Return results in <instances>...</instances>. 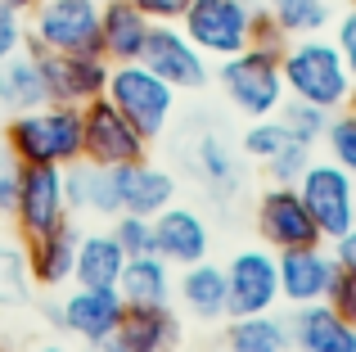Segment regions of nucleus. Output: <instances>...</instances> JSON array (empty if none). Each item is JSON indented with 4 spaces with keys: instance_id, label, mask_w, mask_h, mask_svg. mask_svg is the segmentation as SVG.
<instances>
[{
    "instance_id": "1",
    "label": "nucleus",
    "mask_w": 356,
    "mask_h": 352,
    "mask_svg": "<svg viewBox=\"0 0 356 352\" xmlns=\"http://www.w3.org/2000/svg\"><path fill=\"white\" fill-rule=\"evenodd\" d=\"M5 150L23 168H72L81 159V109L45 99L27 113H9Z\"/></svg>"
},
{
    "instance_id": "2",
    "label": "nucleus",
    "mask_w": 356,
    "mask_h": 352,
    "mask_svg": "<svg viewBox=\"0 0 356 352\" xmlns=\"http://www.w3.org/2000/svg\"><path fill=\"white\" fill-rule=\"evenodd\" d=\"M280 72H284V90L293 99H307L316 109H348V95L356 86V77L348 72L339 45L325 41L321 32L316 36H293L280 54Z\"/></svg>"
},
{
    "instance_id": "3",
    "label": "nucleus",
    "mask_w": 356,
    "mask_h": 352,
    "mask_svg": "<svg viewBox=\"0 0 356 352\" xmlns=\"http://www.w3.org/2000/svg\"><path fill=\"white\" fill-rule=\"evenodd\" d=\"M99 9H104V0H32V9H27V50L99 54Z\"/></svg>"
},
{
    "instance_id": "4",
    "label": "nucleus",
    "mask_w": 356,
    "mask_h": 352,
    "mask_svg": "<svg viewBox=\"0 0 356 352\" xmlns=\"http://www.w3.org/2000/svg\"><path fill=\"white\" fill-rule=\"evenodd\" d=\"M217 81H221V95H226L243 118H270V113H280V104L289 99L284 72H280V54L261 50V45H248V50L221 59Z\"/></svg>"
},
{
    "instance_id": "5",
    "label": "nucleus",
    "mask_w": 356,
    "mask_h": 352,
    "mask_svg": "<svg viewBox=\"0 0 356 352\" xmlns=\"http://www.w3.org/2000/svg\"><path fill=\"white\" fill-rule=\"evenodd\" d=\"M104 95L140 127V136L158 141V136L167 131V122H172V113H176V95H181V90L167 86V81L158 77V72H149L140 59H131V63H113V68H108Z\"/></svg>"
},
{
    "instance_id": "6",
    "label": "nucleus",
    "mask_w": 356,
    "mask_h": 352,
    "mask_svg": "<svg viewBox=\"0 0 356 352\" xmlns=\"http://www.w3.org/2000/svg\"><path fill=\"white\" fill-rule=\"evenodd\" d=\"M81 159L95 168H122V163L149 159V136L113 104L108 95L81 104Z\"/></svg>"
},
{
    "instance_id": "7",
    "label": "nucleus",
    "mask_w": 356,
    "mask_h": 352,
    "mask_svg": "<svg viewBox=\"0 0 356 352\" xmlns=\"http://www.w3.org/2000/svg\"><path fill=\"white\" fill-rule=\"evenodd\" d=\"M252 0H190L181 27L208 59H230V54L252 45Z\"/></svg>"
},
{
    "instance_id": "8",
    "label": "nucleus",
    "mask_w": 356,
    "mask_h": 352,
    "mask_svg": "<svg viewBox=\"0 0 356 352\" xmlns=\"http://www.w3.org/2000/svg\"><path fill=\"white\" fill-rule=\"evenodd\" d=\"M298 194H302L312 221L321 226L325 244L343 239L356 226V176H348L334 159L307 163V172L298 176Z\"/></svg>"
},
{
    "instance_id": "9",
    "label": "nucleus",
    "mask_w": 356,
    "mask_h": 352,
    "mask_svg": "<svg viewBox=\"0 0 356 352\" xmlns=\"http://www.w3.org/2000/svg\"><path fill=\"white\" fill-rule=\"evenodd\" d=\"M140 63L149 72L167 81L176 90H203L212 81V68H208V54L185 36L181 23H154L149 27V41L140 50Z\"/></svg>"
},
{
    "instance_id": "10",
    "label": "nucleus",
    "mask_w": 356,
    "mask_h": 352,
    "mask_svg": "<svg viewBox=\"0 0 356 352\" xmlns=\"http://www.w3.org/2000/svg\"><path fill=\"white\" fill-rule=\"evenodd\" d=\"M14 226L23 239L32 235H50V230L68 226L72 208H68V190H63V168H23L18 181V199H14Z\"/></svg>"
},
{
    "instance_id": "11",
    "label": "nucleus",
    "mask_w": 356,
    "mask_h": 352,
    "mask_svg": "<svg viewBox=\"0 0 356 352\" xmlns=\"http://www.w3.org/2000/svg\"><path fill=\"white\" fill-rule=\"evenodd\" d=\"M257 235L270 253H284V248H307V244H325L321 226L312 221L298 185H275L257 199Z\"/></svg>"
},
{
    "instance_id": "12",
    "label": "nucleus",
    "mask_w": 356,
    "mask_h": 352,
    "mask_svg": "<svg viewBox=\"0 0 356 352\" xmlns=\"http://www.w3.org/2000/svg\"><path fill=\"white\" fill-rule=\"evenodd\" d=\"M226 289L230 307L226 317H257V312H275L280 303V266L270 248H243L226 262Z\"/></svg>"
},
{
    "instance_id": "13",
    "label": "nucleus",
    "mask_w": 356,
    "mask_h": 352,
    "mask_svg": "<svg viewBox=\"0 0 356 352\" xmlns=\"http://www.w3.org/2000/svg\"><path fill=\"white\" fill-rule=\"evenodd\" d=\"M41 63V77H45V95L54 104H90L108 90V68L113 63L104 54H36Z\"/></svg>"
},
{
    "instance_id": "14",
    "label": "nucleus",
    "mask_w": 356,
    "mask_h": 352,
    "mask_svg": "<svg viewBox=\"0 0 356 352\" xmlns=\"http://www.w3.org/2000/svg\"><path fill=\"white\" fill-rule=\"evenodd\" d=\"M280 266V303L289 307H307V303H325L330 280L339 271V257L325 244H307V248H284L275 253Z\"/></svg>"
},
{
    "instance_id": "15",
    "label": "nucleus",
    "mask_w": 356,
    "mask_h": 352,
    "mask_svg": "<svg viewBox=\"0 0 356 352\" xmlns=\"http://www.w3.org/2000/svg\"><path fill=\"white\" fill-rule=\"evenodd\" d=\"M122 317H127V298L122 289H95V285H77L68 298L59 303V321L54 326L77 335L81 344H95L104 335H118Z\"/></svg>"
},
{
    "instance_id": "16",
    "label": "nucleus",
    "mask_w": 356,
    "mask_h": 352,
    "mask_svg": "<svg viewBox=\"0 0 356 352\" xmlns=\"http://www.w3.org/2000/svg\"><path fill=\"white\" fill-rule=\"evenodd\" d=\"M108 181H113L118 212L158 217L163 208H172V203H176V176L167 172V168H158V163H149V159L108 168Z\"/></svg>"
},
{
    "instance_id": "17",
    "label": "nucleus",
    "mask_w": 356,
    "mask_h": 352,
    "mask_svg": "<svg viewBox=\"0 0 356 352\" xmlns=\"http://www.w3.org/2000/svg\"><path fill=\"white\" fill-rule=\"evenodd\" d=\"M208 221L199 217L194 208H181V203H172V208H163L154 217V253L163 257V262L172 266H194L208 257Z\"/></svg>"
},
{
    "instance_id": "18",
    "label": "nucleus",
    "mask_w": 356,
    "mask_h": 352,
    "mask_svg": "<svg viewBox=\"0 0 356 352\" xmlns=\"http://www.w3.org/2000/svg\"><path fill=\"white\" fill-rule=\"evenodd\" d=\"M77 239L81 230L72 226H59L50 235H32L23 239V253H27V280L32 289H63L77 271Z\"/></svg>"
},
{
    "instance_id": "19",
    "label": "nucleus",
    "mask_w": 356,
    "mask_h": 352,
    "mask_svg": "<svg viewBox=\"0 0 356 352\" xmlns=\"http://www.w3.org/2000/svg\"><path fill=\"white\" fill-rule=\"evenodd\" d=\"M293 352H356V321L339 317L330 303H307L289 317Z\"/></svg>"
},
{
    "instance_id": "20",
    "label": "nucleus",
    "mask_w": 356,
    "mask_h": 352,
    "mask_svg": "<svg viewBox=\"0 0 356 352\" xmlns=\"http://www.w3.org/2000/svg\"><path fill=\"white\" fill-rule=\"evenodd\" d=\"M149 14L136 5V0H104L99 9V54L108 63H131L140 59L149 41Z\"/></svg>"
},
{
    "instance_id": "21",
    "label": "nucleus",
    "mask_w": 356,
    "mask_h": 352,
    "mask_svg": "<svg viewBox=\"0 0 356 352\" xmlns=\"http://www.w3.org/2000/svg\"><path fill=\"white\" fill-rule=\"evenodd\" d=\"M118 335L127 352H176L181 348V317L167 303H127Z\"/></svg>"
},
{
    "instance_id": "22",
    "label": "nucleus",
    "mask_w": 356,
    "mask_h": 352,
    "mask_svg": "<svg viewBox=\"0 0 356 352\" xmlns=\"http://www.w3.org/2000/svg\"><path fill=\"white\" fill-rule=\"evenodd\" d=\"M176 294H181L185 312L199 321H221L230 307V289H226V266L217 262H194L181 271V280H176Z\"/></svg>"
},
{
    "instance_id": "23",
    "label": "nucleus",
    "mask_w": 356,
    "mask_h": 352,
    "mask_svg": "<svg viewBox=\"0 0 356 352\" xmlns=\"http://www.w3.org/2000/svg\"><path fill=\"white\" fill-rule=\"evenodd\" d=\"M122 266H127V253H122V244L113 239V230H81L72 280L95 285V289H118Z\"/></svg>"
},
{
    "instance_id": "24",
    "label": "nucleus",
    "mask_w": 356,
    "mask_h": 352,
    "mask_svg": "<svg viewBox=\"0 0 356 352\" xmlns=\"http://www.w3.org/2000/svg\"><path fill=\"white\" fill-rule=\"evenodd\" d=\"M45 77L32 50H18L0 63V109L5 113H27V109L45 104Z\"/></svg>"
},
{
    "instance_id": "25",
    "label": "nucleus",
    "mask_w": 356,
    "mask_h": 352,
    "mask_svg": "<svg viewBox=\"0 0 356 352\" xmlns=\"http://www.w3.org/2000/svg\"><path fill=\"white\" fill-rule=\"evenodd\" d=\"M63 190H68V208L72 212H90V217H118V199H113V181L108 168L77 159L72 168H63Z\"/></svg>"
},
{
    "instance_id": "26",
    "label": "nucleus",
    "mask_w": 356,
    "mask_h": 352,
    "mask_svg": "<svg viewBox=\"0 0 356 352\" xmlns=\"http://www.w3.org/2000/svg\"><path fill=\"white\" fill-rule=\"evenodd\" d=\"M226 352H293L289 339V321L275 312H257V317H230L226 326Z\"/></svg>"
},
{
    "instance_id": "27",
    "label": "nucleus",
    "mask_w": 356,
    "mask_h": 352,
    "mask_svg": "<svg viewBox=\"0 0 356 352\" xmlns=\"http://www.w3.org/2000/svg\"><path fill=\"white\" fill-rule=\"evenodd\" d=\"M118 289L127 303H167L172 298V262H163L158 253L127 257Z\"/></svg>"
},
{
    "instance_id": "28",
    "label": "nucleus",
    "mask_w": 356,
    "mask_h": 352,
    "mask_svg": "<svg viewBox=\"0 0 356 352\" xmlns=\"http://www.w3.org/2000/svg\"><path fill=\"white\" fill-rule=\"evenodd\" d=\"M194 172H199V181L208 185L212 194H221V199H230V194L239 190V163L235 154H230V145L221 141V136H199V145H194Z\"/></svg>"
},
{
    "instance_id": "29",
    "label": "nucleus",
    "mask_w": 356,
    "mask_h": 352,
    "mask_svg": "<svg viewBox=\"0 0 356 352\" xmlns=\"http://www.w3.org/2000/svg\"><path fill=\"white\" fill-rule=\"evenodd\" d=\"M266 14L284 27V36H316L330 23V0H266Z\"/></svg>"
},
{
    "instance_id": "30",
    "label": "nucleus",
    "mask_w": 356,
    "mask_h": 352,
    "mask_svg": "<svg viewBox=\"0 0 356 352\" xmlns=\"http://www.w3.org/2000/svg\"><path fill=\"white\" fill-rule=\"evenodd\" d=\"M27 298H32L27 253L18 239H0V307H23Z\"/></svg>"
},
{
    "instance_id": "31",
    "label": "nucleus",
    "mask_w": 356,
    "mask_h": 352,
    "mask_svg": "<svg viewBox=\"0 0 356 352\" xmlns=\"http://www.w3.org/2000/svg\"><path fill=\"white\" fill-rule=\"evenodd\" d=\"M275 118L284 122V131L293 136V141L312 145V150L325 141V127H330V109H316V104H307V99H293V95L280 104Z\"/></svg>"
},
{
    "instance_id": "32",
    "label": "nucleus",
    "mask_w": 356,
    "mask_h": 352,
    "mask_svg": "<svg viewBox=\"0 0 356 352\" xmlns=\"http://www.w3.org/2000/svg\"><path fill=\"white\" fill-rule=\"evenodd\" d=\"M325 150L339 163L348 176H356V113L352 109H339L330 113V127H325Z\"/></svg>"
},
{
    "instance_id": "33",
    "label": "nucleus",
    "mask_w": 356,
    "mask_h": 352,
    "mask_svg": "<svg viewBox=\"0 0 356 352\" xmlns=\"http://www.w3.org/2000/svg\"><path fill=\"white\" fill-rule=\"evenodd\" d=\"M289 141H293V136L284 131V122H280L275 113H270V118H252V127L243 131V154L257 159V163H266V159H275Z\"/></svg>"
},
{
    "instance_id": "34",
    "label": "nucleus",
    "mask_w": 356,
    "mask_h": 352,
    "mask_svg": "<svg viewBox=\"0 0 356 352\" xmlns=\"http://www.w3.org/2000/svg\"><path fill=\"white\" fill-rule=\"evenodd\" d=\"M113 239L122 244L127 257H140V253H154V217H136V212H118L113 217Z\"/></svg>"
},
{
    "instance_id": "35",
    "label": "nucleus",
    "mask_w": 356,
    "mask_h": 352,
    "mask_svg": "<svg viewBox=\"0 0 356 352\" xmlns=\"http://www.w3.org/2000/svg\"><path fill=\"white\" fill-rule=\"evenodd\" d=\"M307 163H312V145L289 141L275 159H266V172H270V181H275V185H298V176L307 172Z\"/></svg>"
},
{
    "instance_id": "36",
    "label": "nucleus",
    "mask_w": 356,
    "mask_h": 352,
    "mask_svg": "<svg viewBox=\"0 0 356 352\" xmlns=\"http://www.w3.org/2000/svg\"><path fill=\"white\" fill-rule=\"evenodd\" d=\"M18 50H27V14L0 5V63H5L9 54H18Z\"/></svg>"
},
{
    "instance_id": "37",
    "label": "nucleus",
    "mask_w": 356,
    "mask_h": 352,
    "mask_svg": "<svg viewBox=\"0 0 356 352\" xmlns=\"http://www.w3.org/2000/svg\"><path fill=\"white\" fill-rule=\"evenodd\" d=\"M325 303H330L339 317L356 321V271H348V266H339L330 280V294H325Z\"/></svg>"
},
{
    "instance_id": "38",
    "label": "nucleus",
    "mask_w": 356,
    "mask_h": 352,
    "mask_svg": "<svg viewBox=\"0 0 356 352\" xmlns=\"http://www.w3.org/2000/svg\"><path fill=\"white\" fill-rule=\"evenodd\" d=\"M18 181H23V163L14 159L9 150H0V212H14V199H18Z\"/></svg>"
},
{
    "instance_id": "39",
    "label": "nucleus",
    "mask_w": 356,
    "mask_h": 352,
    "mask_svg": "<svg viewBox=\"0 0 356 352\" xmlns=\"http://www.w3.org/2000/svg\"><path fill=\"white\" fill-rule=\"evenodd\" d=\"M252 45H261V50H275V54H284V45H289L284 27H280L275 18L266 14V9H257V14H252Z\"/></svg>"
},
{
    "instance_id": "40",
    "label": "nucleus",
    "mask_w": 356,
    "mask_h": 352,
    "mask_svg": "<svg viewBox=\"0 0 356 352\" xmlns=\"http://www.w3.org/2000/svg\"><path fill=\"white\" fill-rule=\"evenodd\" d=\"M334 45H339V54H343V63H348V72L356 77V5L339 18V27H334Z\"/></svg>"
},
{
    "instance_id": "41",
    "label": "nucleus",
    "mask_w": 356,
    "mask_h": 352,
    "mask_svg": "<svg viewBox=\"0 0 356 352\" xmlns=\"http://www.w3.org/2000/svg\"><path fill=\"white\" fill-rule=\"evenodd\" d=\"M136 5L149 14V23H181L190 0H136Z\"/></svg>"
},
{
    "instance_id": "42",
    "label": "nucleus",
    "mask_w": 356,
    "mask_h": 352,
    "mask_svg": "<svg viewBox=\"0 0 356 352\" xmlns=\"http://www.w3.org/2000/svg\"><path fill=\"white\" fill-rule=\"evenodd\" d=\"M334 257H339V266H348V271H356V226H352L343 239H334Z\"/></svg>"
},
{
    "instance_id": "43",
    "label": "nucleus",
    "mask_w": 356,
    "mask_h": 352,
    "mask_svg": "<svg viewBox=\"0 0 356 352\" xmlns=\"http://www.w3.org/2000/svg\"><path fill=\"white\" fill-rule=\"evenodd\" d=\"M81 352H127V344H122V335H104V339H95V344H86Z\"/></svg>"
},
{
    "instance_id": "44",
    "label": "nucleus",
    "mask_w": 356,
    "mask_h": 352,
    "mask_svg": "<svg viewBox=\"0 0 356 352\" xmlns=\"http://www.w3.org/2000/svg\"><path fill=\"white\" fill-rule=\"evenodd\" d=\"M0 5H9V9H23V14H27V9H32V0H0Z\"/></svg>"
},
{
    "instance_id": "45",
    "label": "nucleus",
    "mask_w": 356,
    "mask_h": 352,
    "mask_svg": "<svg viewBox=\"0 0 356 352\" xmlns=\"http://www.w3.org/2000/svg\"><path fill=\"white\" fill-rule=\"evenodd\" d=\"M36 352H68V348H63V344H41Z\"/></svg>"
},
{
    "instance_id": "46",
    "label": "nucleus",
    "mask_w": 356,
    "mask_h": 352,
    "mask_svg": "<svg viewBox=\"0 0 356 352\" xmlns=\"http://www.w3.org/2000/svg\"><path fill=\"white\" fill-rule=\"evenodd\" d=\"M348 109H352V113H356V86H352V95H348Z\"/></svg>"
},
{
    "instance_id": "47",
    "label": "nucleus",
    "mask_w": 356,
    "mask_h": 352,
    "mask_svg": "<svg viewBox=\"0 0 356 352\" xmlns=\"http://www.w3.org/2000/svg\"><path fill=\"white\" fill-rule=\"evenodd\" d=\"M0 352H9V348H0Z\"/></svg>"
},
{
    "instance_id": "48",
    "label": "nucleus",
    "mask_w": 356,
    "mask_h": 352,
    "mask_svg": "<svg viewBox=\"0 0 356 352\" xmlns=\"http://www.w3.org/2000/svg\"><path fill=\"white\" fill-rule=\"evenodd\" d=\"M352 5H356V0H352Z\"/></svg>"
}]
</instances>
